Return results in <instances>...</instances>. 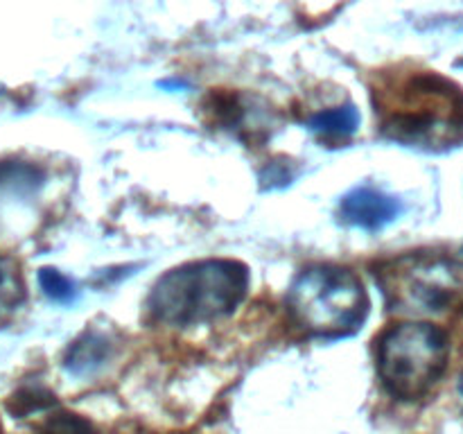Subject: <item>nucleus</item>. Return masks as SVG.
I'll list each match as a JSON object with an SVG mask.
<instances>
[{"label": "nucleus", "instance_id": "nucleus-1", "mask_svg": "<svg viewBox=\"0 0 463 434\" xmlns=\"http://www.w3.org/2000/svg\"><path fill=\"white\" fill-rule=\"evenodd\" d=\"M249 289L242 262L208 258L167 271L147 298L149 315L165 326H197L231 315Z\"/></svg>", "mask_w": 463, "mask_h": 434}, {"label": "nucleus", "instance_id": "nucleus-2", "mask_svg": "<svg viewBox=\"0 0 463 434\" xmlns=\"http://www.w3.org/2000/svg\"><path fill=\"white\" fill-rule=\"evenodd\" d=\"M383 131L411 147H450L463 140V95L434 75L414 77L380 98Z\"/></svg>", "mask_w": 463, "mask_h": 434}, {"label": "nucleus", "instance_id": "nucleus-3", "mask_svg": "<svg viewBox=\"0 0 463 434\" xmlns=\"http://www.w3.org/2000/svg\"><path fill=\"white\" fill-rule=\"evenodd\" d=\"M288 312L306 333L346 337L364 324L369 297L351 269L317 265L303 269L289 285Z\"/></svg>", "mask_w": 463, "mask_h": 434}, {"label": "nucleus", "instance_id": "nucleus-4", "mask_svg": "<svg viewBox=\"0 0 463 434\" xmlns=\"http://www.w3.org/2000/svg\"><path fill=\"white\" fill-rule=\"evenodd\" d=\"M450 344L439 326L405 321L378 339V373L384 389L401 401L423 398L446 373Z\"/></svg>", "mask_w": 463, "mask_h": 434}, {"label": "nucleus", "instance_id": "nucleus-5", "mask_svg": "<svg viewBox=\"0 0 463 434\" xmlns=\"http://www.w3.org/2000/svg\"><path fill=\"white\" fill-rule=\"evenodd\" d=\"M380 288L398 312H441L459 292V269L452 260L411 253L380 267Z\"/></svg>", "mask_w": 463, "mask_h": 434}, {"label": "nucleus", "instance_id": "nucleus-6", "mask_svg": "<svg viewBox=\"0 0 463 434\" xmlns=\"http://www.w3.org/2000/svg\"><path fill=\"white\" fill-rule=\"evenodd\" d=\"M401 215V202L375 188H355L339 202V220L348 226L378 231Z\"/></svg>", "mask_w": 463, "mask_h": 434}, {"label": "nucleus", "instance_id": "nucleus-7", "mask_svg": "<svg viewBox=\"0 0 463 434\" xmlns=\"http://www.w3.org/2000/svg\"><path fill=\"white\" fill-rule=\"evenodd\" d=\"M113 355V344L99 330H86L81 337H77L71 344L66 353V360L63 366L71 371L77 378H86V375L98 373L99 369H104L109 360Z\"/></svg>", "mask_w": 463, "mask_h": 434}, {"label": "nucleus", "instance_id": "nucleus-8", "mask_svg": "<svg viewBox=\"0 0 463 434\" xmlns=\"http://www.w3.org/2000/svg\"><path fill=\"white\" fill-rule=\"evenodd\" d=\"M43 172L27 163H0V211L23 206L43 185Z\"/></svg>", "mask_w": 463, "mask_h": 434}, {"label": "nucleus", "instance_id": "nucleus-9", "mask_svg": "<svg viewBox=\"0 0 463 434\" xmlns=\"http://www.w3.org/2000/svg\"><path fill=\"white\" fill-rule=\"evenodd\" d=\"M307 127L321 140H344L357 131V127H360V113L351 104H346V107H333L328 111H321L317 116H312Z\"/></svg>", "mask_w": 463, "mask_h": 434}, {"label": "nucleus", "instance_id": "nucleus-10", "mask_svg": "<svg viewBox=\"0 0 463 434\" xmlns=\"http://www.w3.org/2000/svg\"><path fill=\"white\" fill-rule=\"evenodd\" d=\"M25 301V285L16 262L7 256H0V326L7 324L14 312Z\"/></svg>", "mask_w": 463, "mask_h": 434}, {"label": "nucleus", "instance_id": "nucleus-11", "mask_svg": "<svg viewBox=\"0 0 463 434\" xmlns=\"http://www.w3.org/2000/svg\"><path fill=\"white\" fill-rule=\"evenodd\" d=\"M52 405H54V396L41 387L18 389V392L7 401V410L12 411L16 419H23V416L32 414V411L48 410V407Z\"/></svg>", "mask_w": 463, "mask_h": 434}, {"label": "nucleus", "instance_id": "nucleus-12", "mask_svg": "<svg viewBox=\"0 0 463 434\" xmlns=\"http://www.w3.org/2000/svg\"><path fill=\"white\" fill-rule=\"evenodd\" d=\"M39 285L43 289L45 297L54 303H72L77 298V288L68 276H63L59 269L52 267H43L39 269Z\"/></svg>", "mask_w": 463, "mask_h": 434}, {"label": "nucleus", "instance_id": "nucleus-13", "mask_svg": "<svg viewBox=\"0 0 463 434\" xmlns=\"http://www.w3.org/2000/svg\"><path fill=\"white\" fill-rule=\"evenodd\" d=\"M39 434H98L93 425L86 419L77 414H68V411H57V414L48 416L41 425Z\"/></svg>", "mask_w": 463, "mask_h": 434}, {"label": "nucleus", "instance_id": "nucleus-14", "mask_svg": "<svg viewBox=\"0 0 463 434\" xmlns=\"http://www.w3.org/2000/svg\"><path fill=\"white\" fill-rule=\"evenodd\" d=\"M459 66H461V68H463V59H461V61H459Z\"/></svg>", "mask_w": 463, "mask_h": 434}, {"label": "nucleus", "instance_id": "nucleus-15", "mask_svg": "<svg viewBox=\"0 0 463 434\" xmlns=\"http://www.w3.org/2000/svg\"><path fill=\"white\" fill-rule=\"evenodd\" d=\"M461 393H463V384H461Z\"/></svg>", "mask_w": 463, "mask_h": 434}]
</instances>
